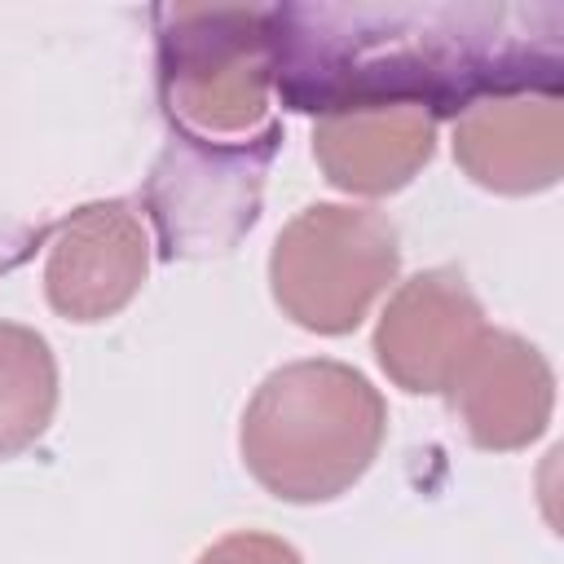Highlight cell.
<instances>
[{
  "label": "cell",
  "mask_w": 564,
  "mask_h": 564,
  "mask_svg": "<svg viewBox=\"0 0 564 564\" xmlns=\"http://www.w3.org/2000/svg\"><path fill=\"white\" fill-rule=\"evenodd\" d=\"M273 79L295 110L419 101L436 119L476 97L542 88L560 66L533 13L489 4H286L269 9Z\"/></svg>",
  "instance_id": "1"
},
{
  "label": "cell",
  "mask_w": 564,
  "mask_h": 564,
  "mask_svg": "<svg viewBox=\"0 0 564 564\" xmlns=\"http://www.w3.org/2000/svg\"><path fill=\"white\" fill-rule=\"evenodd\" d=\"M388 432L379 388L330 357L291 361L242 410L238 449L256 485L282 502H330L352 489Z\"/></svg>",
  "instance_id": "2"
},
{
  "label": "cell",
  "mask_w": 564,
  "mask_h": 564,
  "mask_svg": "<svg viewBox=\"0 0 564 564\" xmlns=\"http://www.w3.org/2000/svg\"><path fill=\"white\" fill-rule=\"evenodd\" d=\"M159 18V93L176 132L242 141L269 123L273 35L269 9L176 4Z\"/></svg>",
  "instance_id": "3"
},
{
  "label": "cell",
  "mask_w": 564,
  "mask_h": 564,
  "mask_svg": "<svg viewBox=\"0 0 564 564\" xmlns=\"http://www.w3.org/2000/svg\"><path fill=\"white\" fill-rule=\"evenodd\" d=\"M401 269V238L375 207L313 203L269 251L273 304L304 330L348 335Z\"/></svg>",
  "instance_id": "4"
},
{
  "label": "cell",
  "mask_w": 564,
  "mask_h": 564,
  "mask_svg": "<svg viewBox=\"0 0 564 564\" xmlns=\"http://www.w3.org/2000/svg\"><path fill=\"white\" fill-rule=\"evenodd\" d=\"M282 128L269 119L242 141H198L176 132L145 181V207L167 260L229 251L260 216L269 163Z\"/></svg>",
  "instance_id": "5"
},
{
  "label": "cell",
  "mask_w": 564,
  "mask_h": 564,
  "mask_svg": "<svg viewBox=\"0 0 564 564\" xmlns=\"http://www.w3.org/2000/svg\"><path fill=\"white\" fill-rule=\"evenodd\" d=\"M485 330V308L463 273L423 269L388 300L375 326V357L397 388L436 397L454 388Z\"/></svg>",
  "instance_id": "6"
},
{
  "label": "cell",
  "mask_w": 564,
  "mask_h": 564,
  "mask_svg": "<svg viewBox=\"0 0 564 564\" xmlns=\"http://www.w3.org/2000/svg\"><path fill=\"white\" fill-rule=\"evenodd\" d=\"M145 269L150 234L132 203H84L57 225L48 242L44 295L66 322H106L141 291Z\"/></svg>",
  "instance_id": "7"
},
{
  "label": "cell",
  "mask_w": 564,
  "mask_h": 564,
  "mask_svg": "<svg viewBox=\"0 0 564 564\" xmlns=\"http://www.w3.org/2000/svg\"><path fill=\"white\" fill-rule=\"evenodd\" d=\"M458 167L494 194H538L564 172V106L555 88L476 97L454 115Z\"/></svg>",
  "instance_id": "8"
},
{
  "label": "cell",
  "mask_w": 564,
  "mask_h": 564,
  "mask_svg": "<svg viewBox=\"0 0 564 564\" xmlns=\"http://www.w3.org/2000/svg\"><path fill=\"white\" fill-rule=\"evenodd\" d=\"M436 150V115L419 101H348L317 115L313 159L344 194H392Z\"/></svg>",
  "instance_id": "9"
},
{
  "label": "cell",
  "mask_w": 564,
  "mask_h": 564,
  "mask_svg": "<svg viewBox=\"0 0 564 564\" xmlns=\"http://www.w3.org/2000/svg\"><path fill=\"white\" fill-rule=\"evenodd\" d=\"M449 401L471 445L507 454L524 449L546 432L555 405V375L529 339L511 330H485L476 352L458 370Z\"/></svg>",
  "instance_id": "10"
},
{
  "label": "cell",
  "mask_w": 564,
  "mask_h": 564,
  "mask_svg": "<svg viewBox=\"0 0 564 564\" xmlns=\"http://www.w3.org/2000/svg\"><path fill=\"white\" fill-rule=\"evenodd\" d=\"M57 410V361L40 330L0 322V458L31 449Z\"/></svg>",
  "instance_id": "11"
},
{
  "label": "cell",
  "mask_w": 564,
  "mask_h": 564,
  "mask_svg": "<svg viewBox=\"0 0 564 564\" xmlns=\"http://www.w3.org/2000/svg\"><path fill=\"white\" fill-rule=\"evenodd\" d=\"M198 564H304L300 551L273 533H260V529H238L220 542H212Z\"/></svg>",
  "instance_id": "12"
}]
</instances>
